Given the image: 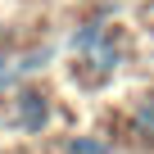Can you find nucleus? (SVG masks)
<instances>
[{
    "label": "nucleus",
    "mask_w": 154,
    "mask_h": 154,
    "mask_svg": "<svg viewBox=\"0 0 154 154\" xmlns=\"http://www.w3.org/2000/svg\"><path fill=\"white\" fill-rule=\"evenodd\" d=\"M72 50L82 54L95 72H113L118 59H122V50H118V41H113V32L104 23H86L82 32H72Z\"/></svg>",
    "instance_id": "f257e3e1"
},
{
    "label": "nucleus",
    "mask_w": 154,
    "mask_h": 154,
    "mask_svg": "<svg viewBox=\"0 0 154 154\" xmlns=\"http://www.w3.org/2000/svg\"><path fill=\"white\" fill-rule=\"evenodd\" d=\"M45 95H36V91H23L18 95V127H27V131H36L41 122H45Z\"/></svg>",
    "instance_id": "f03ea898"
},
{
    "label": "nucleus",
    "mask_w": 154,
    "mask_h": 154,
    "mask_svg": "<svg viewBox=\"0 0 154 154\" xmlns=\"http://www.w3.org/2000/svg\"><path fill=\"white\" fill-rule=\"evenodd\" d=\"M68 154H109V145L91 140V136H77V140H68Z\"/></svg>",
    "instance_id": "7ed1b4c3"
},
{
    "label": "nucleus",
    "mask_w": 154,
    "mask_h": 154,
    "mask_svg": "<svg viewBox=\"0 0 154 154\" xmlns=\"http://www.w3.org/2000/svg\"><path fill=\"white\" fill-rule=\"evenodd\" d=\"M136 122H140V127H145V131L154 136V100H149V95H145V100L136 104Z\"/></svg>",
    "instance_id": "20e7f679"
}]
</instances>
